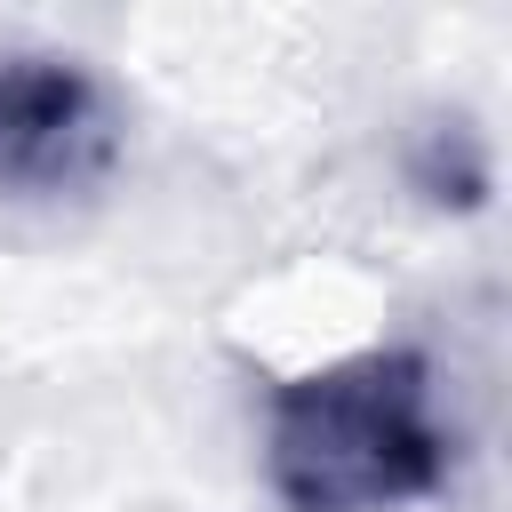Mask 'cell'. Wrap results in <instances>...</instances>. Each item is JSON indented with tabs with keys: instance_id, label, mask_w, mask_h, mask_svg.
<instances>
[{
	"instance_id": "3957f363",
	"label": "cell",
	"mask_w": 512,
	"mask_h": 512,
	"mask_svg": "<svg viewBox=\"0 0 512 512\" xmlns=\"http://www.w3.org/2000/svg\"><path fill=\"white\" fill-rule=\"evenodd\" d=\"M408 176L440 208H480L488 200V144H480V128L472 120H432L416 136V152H408Z\"/></svg>"
},
{
	"instance_id": "6da1fadb",
	"label": "cell",
	"mask_w": 512,
	"mask_h": 512,
	"mask_svg": "<svg viewBox=\"0 0 512 512\" xmlns=\"http://www.w3.org/2000/svg\"><path fill=\"white\" fill-rule=\"evenodd\" d=\"M456 440L416 344L344 352L264 392V480L288 512H400L448 488Z\"/></svg>"
},
{
	"instance_id": "7a4b0ae2",
	"label": "cell",
	"mask_w": 512,
	"mask_h": 512,
	"mask_svg": "<svg viewBox=\"0 0 512 512\" xmlns=\"http://www.w3.org/2000/svg\"><path fill=\"white\" fill-rule=\"evenodd\" d=\"M128 152V112L112 80L56 48H0V192L80 200Z\"/></svg>"
}]
</instances>
